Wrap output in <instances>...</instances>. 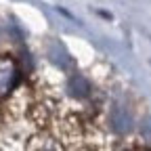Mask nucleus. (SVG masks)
Returning a JSON list of instances; mask_svg holds the SVG:
<instances>
[{
    "label": "nucleus",
    "instance_id": "nucleus-1",
    "mask_svg": "<svg viewBox=\"0 0 151 151\" xmlns=\"http://www.w3.org/2000/svg\"><path fill=\"white\" fill-rule=\"evenodd\" d=\"M17 82H19V67L15 59L9 55H0V99H4L17 86Z\"/></svg>",
    "mask_w": 151,
    "mask_h": 151
},
{
    "label": "nucleus",
    "instance_id": "nucleus-2",
    "mask_svg": "<svg viewBox=\"0 0 151 151\" xmlns=\"http://www.w3.org/2000/svg\"><path fill=\"white\" fill-rule=\"evenodd\" d=\"M111 126L116 132H120V134H126V132H130L132 128V116H130V111L122 105L118 107H113L111 111Z\"/></svg>",
    "mask_w": 151,
    "mask_h": 151
},
{
    "label": "nucleus",
    "instance_id": "nucleus-3",
    "mask_svg": "<svg viewBox=\"0 0 151 151\" xmlns=\"http://www.w3.org/2000/svg\"><path fill=\"white\" fill-rule=\"evenodd\" d=\"M67 90H69V94H73V97L84 99V97H88L90 86H88V80L84 78V76L76 73V76H71L69 82H67Z\"/></svg>",
    "mask_w": 151,
    "mask_h": 151
},
{
    "label": "nucleus",
    "instance_id": "nucleus-4",
    "mask_svg": "<svg viewBox=\"0 0 151 151\" xmlns=\"http://www.w3.org/2000/svg\"><path fill=\"white\" fill-rule=\"evenodd\" d=\"M141 137H143L147 143H151V118H147V120L143 122V126H141Z\"/></svg>",
    "mask_w": 151,
    "mask_h": 151
}]
</instances>
